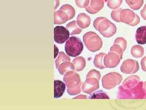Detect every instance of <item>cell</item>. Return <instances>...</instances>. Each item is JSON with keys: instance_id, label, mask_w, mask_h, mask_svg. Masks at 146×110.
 I'll return each mask as SVG.
<instances>
[{"instance_id": "6da1fadb", "label": "cell", "mask_w": 146, "mask_h": 110, "mask_svg": "<svg viewBox=\"0 0 146 110\" xmlns=\"http://www.w3.org/2000/svg\"><path fill=\"white\" fill-rule=\"evenodd\" d=\"M94 27L106 37L112 36L117 30L116 26L104 17L96 18L94 22Z\"/></svg>"}, {"instance_id": "7a4b0ae2", "label": "cell", "mask_w": 146, "mask_h": 110, "mask_svg": "<svg viewBox=\"0 0 146 110\" xmlns=\"http://www.w3.org/2000/svg\"><path fill=\"white\" fill-rule=\"evenodd\" d=\"M83 48V43L80 38L77 37H71L65 43V52L70 56L75 57L80 55Z\"/></svg>"}, {"instance_id": "3957f363", "label": "cell", "mask_w": 146, "mask_h": 110, "mask_svg": "<svg viewBox=\"0 0 146 110\" xmlns=\"http://www.w3.org/2000/svg\"><path fill=\"white\" fill-rule=\"evenodd\" d=\"M120 22H123L132 26L138 25L140 18L133 11L129 9H122L120 11L119 16Z\"/></svg>"}, {"instance_id": "277c9868", "label": "cell", "mask_w": 146, "mask_h": 110, "mask_svg": "<svg viewBox=\"0 0 146 110\" xmlns=\"http://www.w3.org/2000/svg\"><path fill=\"white\" fill-rule=\"evenodd\" d=\"M70 32L65 27L57 26L54 28V40L58 44H63L70 37Z\"/></svg>"}, {"instance_id": "5b68a950", "label": "cell", "mask_w": 146, "mask_h": 110, "mask_svg": "<svg viewBox=\"0 0 146 110\" xmlns=\"http://www.w3.org/2000/svg\"><path fill=\"white\" fill-rule=\"evenodd\" d=\"M84 41L87 45L92 47L100 50L102 45L101 38L96 34L93 32H89L84 35Z\"/></svg>"}, {"instance_id": "8992f818", "label": "cell", "mask_w": 146, "mask_h": 110, "mask_svg": "<svg viewBox=\"0 0 146 110\" xmlns=\"http://www.w3.org/2000/svg\"><path fill=\"white\" fill-rule=\"evenodd\" d=\"M105 2L104 0H91V5L86 8V11L92 14L98 13L103 8Z\"/></svg>"}, {"instance_id": "52a82bcc", "label": "cell", "mask_w": 146, "mask_h": 110, "mask_svg": "<svg viewBox=\"0 0 146 110\" xmlns=\"http://www.w3.org/2000/svg\"><path fill=\"white\" fill-rule=\"evenodd\" d=\"M66 85L63 82L59 80L54 81V98H60L65 92Z\"/></svg>"}, {"instance_id": "ba28073f", "label": "cell", "mask_w": 146, "mask_h": 110, "mask_svg": "<svg viewBox=\"0 0 146 110\" xmlns=\"http://www.w3.org/2000/svg\"><path fill=\"white\" fill-rule=\"evenodd\" d=\"M136 39V42L140 45L146 44V26L141 27L137 29Z\"/></svg>"}, {"instance_id": "9c48e42d", "label": "cell", "mask_w": 146, "mask_h": 110, "mask_svg": "<svg viewBox=\"0 0 146 110\" xmlns=\"http://www.w3.org/2000/svg\"><path fill=\"white\" fill-rule=\"evenodd\" d=\"M78 23L82 28L88 27L90 23V17L85 13H80L78 17Z\"/></svg>"}, {"instance_id": "30bf717a", "label": "cell", "mask_w": 146, "mask_h": 110, "mask_svg": "<svg viewBox=\"0 0 146 110\" xmlns=\"http://www.w3.org/2000/svg\"><path fill=\"white\" fill-rule=\"evenodd\" d=\"M126 3L131 9L137 10L140 9L144 3V0H125Z\"/></svg>"}, {"instance_id": "8fae6325", "label": "cell", "mask_w": 146, "mask_h": 110, "mask_svg": "<svg viewBox=\"0 0 146 110\" xmlns=\"http://www.w3.org/2000/svg\"><path fill=\"white\" fill-rule=\"evenodd\" d=\"M144 48L139 45H135L131 49V54L136 58H141L144 54Z\"/></svg>"}, {"instance_id": "7c38bea8", "label": "cell", "mask_w": 146, "mask_h": 110, "mask_svg": "<svg viewBox=\"0 0 146 110\" xmlns=\"http://www.w3.org/2000/svg\"><path fill=\"white\" fill-rule=\"evenodd\" d=\"M122 2L123 0H108L107 6L111 9H117L120 7Z\"/></svg>"}, {"instance_id": "4fadbf2b", "label": "cell", "mask_w": 146, "mask_h": 110, "mask_svg": "<svg viewBox=\"0 0 146 110\" xmlns=\"http://www.w3.org/2000/svg\"><path fill=\"white\" fill-rule=\"evenodd\" d=\"M121 8L117 9H114L111 12V17L114 21L116 22H120L119 16V13L120 11L121 10Z\"/></svg>"}, {"instance_id": "5bb4252c", "label": "cell", "mask_w": 146, "mask_h": 110, "mask_svg": "<svg viewBox=\"0 0 146 110\" xmlns=\"http://www.w3.org/2000/svg\"><path fill=\"white\" fill-rule=\"evenodd\" d=\"M77 5L80 7H85L89 5V0H76Z\"/></svg>"}, {"instance_id": "9a60e30c", "label": "cell", "mask_w": 146, "mask_h": 110, "mask_svg": "<svg viewBox=\"0 0 146 110\" xmlns=\"http://www.w3.org/2000/svg\"><path fill=\"white\" fill-rule=\"evenodd\" d=\"M141 64L142 69L144 71H146V57H145L142 60Z\"/></svg>"}, {"instance_id": "2e32d148", "label": "cell", "mask_w": 146, "mask_h": 110, "mask_svg": "<svg viewBox=\"0 0 146 110\" xmlns=\"http://www.w3.org/2000/svg\"><path fill=\"white\" fill-rule=\"evenodd\" d=\"M141 14L144 20H146V4L145 5L141 11Z\"/></svg>"}, {"instance_id": "e0dca14e", "label": "cell", "mask_w": 146, "mask_h": 110, "mask_svg": "<svg viewBox=\"0 0 146 110\" xmlns=\"http://www.w3.org/2000/svg\"><path fill=\"white\" fill-rule=\"evenodd\" d=\"M143 88L144 90V93H146L145 95V97H146V82H145V83L144 85L143 84Z\"/></svg>"}, {"instance_id": "ac0fdd59", "label": "cell", "mask_w": 146, "mask_h": 110, "mask_svg": "<svg viewBox=\"0 0 146 110\" xmlns=\"http://www.w3.org/2000/svg\"><path fill=\"white\" fill-rule=\"evenodd\" d=\"M106 2H107L108 0H104Z\"/></svg>"}]
</instances>
